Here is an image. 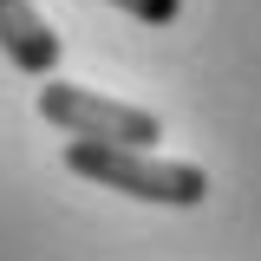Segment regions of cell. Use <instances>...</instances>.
<instances>
[{
    "label": "cell",
    "instance_id": "1",
    "mask_svg": "<svg viewBox=\"0 0 261 261\" xmlns=\"http://www.w3.org/2000/svg\"><path fill=\"white\" fill-rule=\"evenodd\" d=\"M65 170L92 176L98 190L137 196V202H163V209H196L209 196V176L196 163H163V157L130 150V144H98V137H72L65 144Z\"/></svg>",
    "mask_w": 261,
    "mask_h": 261
},
{
    "label": "cell",
    "instance_id": "2",
    "mask_svg": "<svg viewBox=\"0 0 261 261\" xmlns=\"http://www.w3.org/2000/svg\"><path fill=\"white\" fill-rule=\"evenodd\" d=\"M39 118L46 124H59L65 137H98V144H130V150H144L150 137H163L157 111H144V105H124V98H105L92 85H39Z\"/></svg>",
    "mask_w": 261,
    "mask_h": 261
},
{
    "label": "cell",
    "instance_id": "3",
    "mask_svg": "<svg viewBox=\"0 0 261 261\" xmlns=\"http://www.w3.org/2000/svg\"><path fill=\"white\" fill-rule=\"evenodd\" d=\"M0 53L20 65V72H33V79H53V65H59V33L39 20V7L33 0H0Z\"/></svg>",
    "mask_w": 261,
    "mask_h": 261
},
{
    "label": "cell",
    "instance_id": "4",
    "mask_svg": "<svg viewBox=\"0 0 261 261\" xmlns=\"http://www.w3.org/2000/svg\"><path fill=\"white\" fill-rule=\"evenodd\" d=\"M111 7H124L130 20H144V27H170L183 13V0H111Z\"/></svg>",
    "mask_w": 261,
    "mask_h": 261
}]
</instances>
